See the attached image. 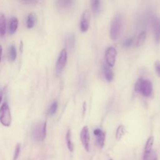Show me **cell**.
Segmentation results:
<instances>
[{
    "instance_id": "52a82bcc",
    "label": "cell",
    "mask_w": 160,
    "mask_h": 160,
    "mask_svg": "<svg viewBox=\"0 0 160 160\" xmlns=\"http://www.w3.org/2000/svg\"><path fill=\"white\" fill-rule=\"evenodd\" d=\"M80 139L82 144L87 152L89 151V142L90 135L89 132V128L87 126H84L80 132Z\"/></svg>"
},
{
    "instance_id": "cb8c5ba5",
    "label": "cell",
    "mask_w": 160,
    "mask_h": 160,
    "mask_svg": "<svg viewBox=\"0 0 160 160\" xmlns=\"http://www.w3.org/2000/svg\"><path fill=\"white\" fill-rule=\"evenodd\" d=\"M58 102L57 101H54L49 106V109H48V114L50 116L53 115L54 114H55V112L57 111L58 109Z\"/></svg>"
},
{
    "instance_id": "2e32d148",
    "label": "cell",
    "mask_w": 160,
    "mask_h": 160,
    "mask_svg": "<svg viewBox=\"0 0 160 160\" xmlns=\"http://www.w3.org/2000/svg\"><path fill=\"white\" fill-rule=\"evenodd\" d=\"M36 24V16L33 12L29 13L26 19V26L28 28H32Z\"/></svg>"
},
{
    "instance_id": "ba28073f",
    "label": "cell",
    "mask_w": 160,
    "mask_h": 160,
    "mask_svg": "<svg viewBox=\"0 0 160 160\" xmlns=\"http://www.w3.org/2000/svg\"><path fill=\"white\" fill-rule=\"evenodd\" d=\"M91 14L89 10L86 9L82 14L80 20V30L81 32H86L89 27Z\"/></svg>"
},
{
    "instance_id": "e0dca14e",
    "label": "cell",
    "mask_w": 160,
    "mask_h": 160,
    "mask_svg": "<svg viewBox=\"0 0 160 160\" xmlns=\"http://www.w3.org/2000/svg\"><path fill=\"white\" fill-rule=\"evenodd\" d=\"M6 32V18L3 14H0V37L4 36Z\"/></svg>"
},
{
    "instance_id": "ffe728a7",
    "label": "cell",
    "mask_w": 160,
    "mask_h": 160,
    "mask_svg": "<svg viewBox=\"0 0 160 160\" xmlns=\"http://www.w3.org/2000/svg\"><path fill=\"white\" fill-rule=\"evenodd\" d=\"M66 144H67V147L68 149L69 150L70 152L73 151V144L71 141V130L68 129L66 134Z\"/></svg>"
},
{
    "instance_id": "30bf717a",
    "label": "cell",
    "mask_w": 160,
    "mask_h": 160,
    "mask_svg": "<svg viewBox=\"0 0 160 160\" xmlns=\"http://www.w3.org/2000/svg\"><path fill=\"white\" fill-rule=\"evenodd\" d=\"M95 136L96 142L97 145L100 148H102L105 142V133L99 128H96L93 131Z\"/></svg>"
},
{
    "instance_id": "6da1fadb",
    "label": "cell",
    "mask_w": 160,
    "mask_h": 160,
    "mask_svg": "<svg viewBox=\"0 0 160 160\" xmlns=\"http://www.w3.org/2000/svg\"><path fill=\"white\" fill-rule=\"evenodd\" d=\"M122 24L123 21L121 14H118L115 15L111 21L110 26L109 34L112 40L115 41L120 37L122 32Z\"/></svg>"
},
{
    "instance_id": "8fae6325",
    "label": "cell",
    "mask_w": 160,
    "mask_h": 160,
    "mask_svg": "<svg viewBox=\"0 0 160 160\" xmlns=\"http://www.w3.org/2000/svg\"><path fill=\"white\" fill-rule=\"evenodd\" d=\"M74 1L71 0H60L56 1V6L58 10L62 12H66L72 7Z\"/></svg>"
},
{
    "instance_id": "5bb4252c",
    "label": "cell",
    "mask_w": 160,
    "mask_h": 160,
    "mask_svg": "<svg viewBox=\"0 0 160 160\" xmlns=\"http://www.w3.org/2000/svg\"><path fill=\"white\" fill-rule=\"evenodd\" d=\"M91 7L94 14H99L101 11V2L99 0H93L91 1Z\"/></svg>"
},
{
    "instance_id": "9a60e30c",
    "label": "cell",
    "mask_w": 160,
    "mask_h": 160,
    "mask_svg": "<svg viewBox=\"0 0 160 160\" xmlns=\"http://www.w3.org/2000/svg\"><path fill=\"white\" fill-rule=\"evenodd\" d=\"M65 44L69 49H72L75 44V36L73 33H69L65 38Z\"/></svg>"
},
{
    "instance_id": "7402d4cb",
    "label": "cell",
    "mask_w": 160,
    "mask_h": 160,
    "mask_svg": "<svg viewBox=\"0 0 160 160\" xmlns=\"http://www.w3.org/2000/svg\"><path fill=\"white\" fill-rule=\"evenodd\" d=\"M126 132L125 127L123 125H120L116 129V138L117 140H120Z\"/></svg>"
},
{
    "instance_id": "277c9868",
    "label": "cell",
    "mask_w": 160,
    "mask_h": 160,
    "mask_svg": "<svg viewBox=\"0 0 160 160\" xmlns=\"http://www.w3.org/2000/svg\"><path fill=\"white\" fill-rule=\"evenodd\" d=\"M0 122L6 127H9L11 124V111L6 102H4L0 108Z\"/></svg>"
},
{
    "instance_id": "603a6c76",
    "label": "cell",
    "mask_w": 160,
    "mask_h": 160,
    "mask_svg": "<svg viewBox=\"0 0 160 160\" xmlns=\"http://www.w3.org/2000/svg\"><path fill=\"white\" fill-rule=\"evenodd\" d=\"M156 153L154 151H151L148 153H144L142 160H157Z\"/></svg>"
},
{
    "instance_id": "3957f363",
    "label": "cell",
    "mask_w": 160,
    "mask_h": 160,
    "mask_svg": "<svg viewBox=\"0 0 160 160\" xmlns=\"http://www.w3.org/2000/svg\"><path fill=\"white\" fill-rule=\"evenodd\" d=\"M46 122L36 123L32 128L31 135L32 139L38 142L42 141L46 136Z\"/></svg>"
},
{
    "instance_id": "5b68a950",
    "label": "cell",
    "mask_w": 160,
    "mask_h": 160,
    "mask_svg": "<svg viewBox=\"0 0 160 160\" xmlns=\"http://www.w3.org/2000/svg\"><path fill=\"white\" fill-rule=\"evenodd\" d=\"M67 59H68L67 51L65 48H64L61 51L56 64V73L57 75L61 74V72L63 70L66 64Z\"/></svg>"
},
{
    "instance_id": "83f0119b",
    "label": "cell",
    "mask_w": 160,
    "mask_h": 160,
    "mask_svg": "<svg viewBox=\"0 0 160 160\" xmlns=\"http://www.w3.org/2000/svg\"><path fill=\"white\" fill-rule=\"evenodd\" d=\"M2 98V90L0 88V102H1Z\"/></svg>"
},
{
    "instance_id": "d4e9b609",
    "label": "cell",
    "mask_w": 160,
    "mask_h": 160,
    "mask_svg": "<svg viewBox=\"0 0 160 160\" xmlns=\"http://www.w3.org/2000/svg\"><path fill=\"white\" fill-rule=\"evenodd\" d=\"M20 151H21V144L19 143H18L16 146L15 149H14V156H13V160H16L19 155L20 154Z\"/></svg>"
},
{
    "instance_id": "d6986e66",
    "label": "cell",
    "mask_w": 160,
    "mask_h": 160,
    "mask_svg": "<svg viewBox=\"0 0 160 160\" xmlns=\"http://www.w3.org/2000/svg\"><path fill=\"white\" fill-rule=\"evenodd\" d=\"M146 38V32L145 31H142L141 32H140L136 41V44H135L136 47H139L142 46L145 41Z\"/></svg>"
},
{
    "instance_id": "7c38bea8",
    "label": "cell",
    "mask_w": 160,
    "mask_h": 160,
    "mask_svg": "<svg viewBox=\"0 0 160 160\" xmlns=\"http://www.w3.org/2000/svg\"><path fill=\"white\" fill-rule=\"evenodd\" d=\"M102 71L106 81L108 82H111L114 78V73L111 68L106 64H104L102 66Z\"/></svg>"
},
{
    "instance_id": "9c48e42d",
    "label": "cell",
    "mask_w": 160,
    "mask_h": 160,
    "mask_svg": "<svg viewBox=\"0 0 160 160\" xmlns=\"http://www.w3.org/2000/svg\"><path fill=\"white\" fill-rule=\"evenodd\" d=\"M152 26L156 42H160V18L154 16L152 20Z\"/></svg>"
},
{
    "instance_id": "7a4b0ae2",
    "label": "cell",
    "mask_w": 160,
    "mask_h": 160,
    "mask_svg": "<svg viewBox=\"0 0 160 160\" xmlns=\"http://www.w3.org/2000/svg\"><path fill=\"white\" fill-rule=\"evenodd\" d=\"M134 90L145 97H149L152 92V85L149 80L139 78L134 84Z\"/></svg>"
},
{
    "instance_id": "8992f818",
    "label": "cell",
    "mask_w": 160,
    "mask_h": 160,
    "mask_svg": "<svg viewBox=\"0 0 160 160\" xmlns=\"http://www.w3.org/2000/svg\"><path fill=\"white\" fill-rule=\"evenodd\" d=\"M117 55L116 49L114 47H109L106 49L105 51V60L106 64L110 68L114 66L116 62V58Z\"/></svg>"
},
{
    "instance_id": "44dd1931",
    "label": "cell",
    "mask_w": 160,
    "mask_h": 160,
    "mask_svg": "<svg viewBox=\"0 0 160 160\" xmlns=\"http://www.w3.org/2000/svg\"><path fill=\"white\" fill-rule=\"evenodd\" d=\"M153 142H154V137L153 136H150L145 144V147H144V153H148L149 152L152 151V147L153 145Z\"/></svg>"
},
{
    "instance_id": "f546056e",
    "label": "cell",
    "mask_w": 160,
    "mask_h": 160,
    "mask_svg": "<svg viewBox=\"0 0 160 160\" xmlns=\"http://www.w3.org/2000/svg\"><path fill=\"white\" fill-rule=\"evenodd\" d=\"M110 160H112V159H110Z\"/></svg>"
},
{
    "instance_id": "f1b7e54d",
    "label": "cell",
    "mask_w": 160,
    "mask_h": 160,
    "mask_svg": "<svg viewBox=\"0 0 160 160\" xmlns=\"http://www.w3.org/2000/svg\"><path fill=\"white\" fill-rule=\"evenodd\" d=\"M2 52V48L1 45H0V62H1V59Z\"/></svg>"
},
{
    "instance_id": "484cf974",
    "label": "cell",
    "mask_w": 160,
    "mask_h": 160,
    "mask_svg": "<svg viewBox=\"0 0 160 160\" xmlns=\"http://www.w3.org/2000/svg\"><path fill=\"white\" fill-rule=\"evenodd\" d=\"M133 42V38H128V39H126L124 42H123V44H122V46L125 48H129L130 47L132 44Z\"/></svg>"
},
{
    "instance_id": "4fadbf2b",
    "label": "cell",
    "mask_w": 160,
    "mask_h": 160,
    "mask_svg": "<svg viewBox=\"0 0 160 160\" xmlns=\"http://www.w3.org/2000/svg\"><path fill=\"white\" fill-rule=\"evenodd\" d=\"M18 26V19L16 17H12L9 21V33L13 34L17 30Z\"/></svg>"
},
{
    "instance_id": "ac0fdd59",
    "label": "cell",
    "mask_w": 160,
    "mask_h": 160,
    "mask_svg": "<svg viewBox=\"0 0 160 160\" xmlns=\"http://www.w3.org/2000/svg\"><path fill=\"white\" fill-rule=\"evenodd\" d=\"M17 56V52L16 48L14 45H11L9 47V51H8V58L10 61H14Z\"/></svg>"
},
{
    "instance_id": "4316f807",
    "label": "cell",
    "mask_w": 160,
    "mask_h": 160,
    "mask_svg": "<svg viewBox=\"0 0 160 160\" xmlns=\"http://www.w3.org/2000/svg\"><path fill=\"white\" fill-rule=\"evenodd\" d=\"M154 68L156 74L160 77V61H156L154 63Z\"/></svg>"
}]
</instances>
